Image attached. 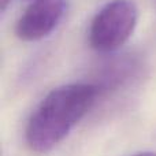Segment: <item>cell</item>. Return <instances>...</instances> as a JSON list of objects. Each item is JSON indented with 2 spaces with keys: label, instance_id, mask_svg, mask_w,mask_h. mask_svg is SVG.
<instances>
[{
  "label": "cell",
  "instance_id": "6da1fadb",
  "mask_svg": "<svg viewBox=\"0 0 156 156\" xmlns=\"http://www.w3.org/2000/svg\"><path fill=\"white\" fill-rule=\"evenodd\" d=\"M99 92L94 83H69L51 90L26 125L27 147L36 154L51 152L88 114Z\"/></svg>",
  "mask_w": 156,
  "mask_h": 156
},
{
  "label": "cell",
  "instance_id": "7a4b0ae2",
  "mask_svg": "<svg viewBox=\"0 0 156 156\" xmlns=\"http://www.w3.org/2000/svg\"><path fill=\"white\" fill-rule=\"evenodd\" d=\"M138 10L133 0H112L107 3L89 27V44L97 52H112L123 45L137 25Z\"/></svg>",
  "mask_w": 156,
  "mask_h": 156
},
{
  "label": "cell",
  "instance_id": "3957f363",
  "mask_svg": "<svg viewBox=\"0 0 156 156\" xmlns=\"http://www.w3.org/2000/svg\"><path fill=\"white\" fill-rule=\"evenodd\" d=\"M67 0H33L16 22V37L37 41L51 34L66 14Z\"/></svg>",
  "mask_w": 156,
  "mask_h": 156
},
{
  "label": "cell",
  "instance_id": "277c9868",
  "mask_svg": "<svg viewBox=\"0 0 156 156\" xmlns=\"http://www.w3.org/2000/svg\"><path fill=\"white\" fill-rule=\"evenodd\" d=\"M137 70V65H136L134 59H129V58H122L110 65V70L104 73V77L101 78V83L100 85L104 88H110V86H116L122 83L127 77L133 76L134 71ZM100 85H96L100 88Z\"/></svg>",
  "mask_w": 156,
  "mask_h": 156
},
{
  "label": "cell",
  "instance_id": "5b68a950",
  "mask_svg": "<svg viewBox=\"0 0 156 156\" xmlns=\"http://www.w3.org/2000/svg\"><path fill=\"white\" fill-rule=\"evenodd\" d=\"M11 0H0V8H2V11H4L5 8H7V5L10 4Z\"/></svg>",
  "mask_w": 156,
  "mask_h": 156
},
{
  "label": "cell",
  "instance_id": "8992f818",
  "mask_svg": "<svg viewBox=\"0 0 156 156\" xmlns=\"http://www.w3.org/2000/svg\"><path fill=\"white\" fill-rule=\"evenodd\" d=\"M134 156H156L155 152H141V154H137Z\"/></svg>",
  "mask_w": 156,
  "mask_h": 156
}]
</instances>
